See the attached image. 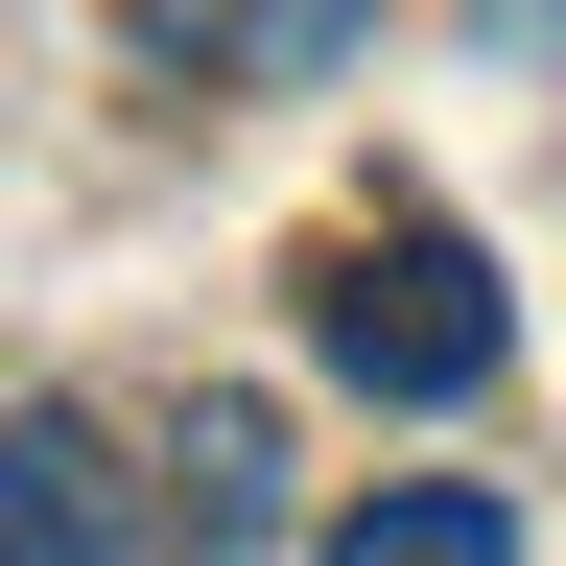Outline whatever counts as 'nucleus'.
I'll return each mask as SVG.
<instances>
[{
	"instance_id": "obj_2",
	"label": "nucleus",
	"mask_w": 566,
	"mask_h": 566,
	"mask_svg": "<svg viewBox=\"0 0 566 566\" xmlns=\"http://www.w3.org/2000/svg\"><path fill=\"white\" fill-rule=\"evenodd\" d=\"M0 566H142V472H118L71 401L0 424Z\"/></svg>"
},
{
	"instance_id": "obj_4",
	"label": "nucleus",
	"mask_w": 566,
	"mask_h": 566,
	"mask_svg": "<svg viewBox=\"0 0 566 566\" xmlns=\"http://www.w3.org/2000/svg\"><path fill=\"white\" fill-rule=\"evenodd\" d=\"M260 472H283V449H260V401H212V424H189V520H212V543H260Z\"/></svg>"
},
{
	"instance_id": "obj_1",
	"label": "nucleus",
	"mask_w": 566,
	"mask_h": 566,
	"mask_svg": "<svg viewBox=\"0 0 566 566\" xmlns=\"http://www.w3.org/2000/svg\"><path fill=\"white\" fill-rule=\"evenodd\" d=\"M307 354H331L354 401L449 424V401H495L520 307H495V260H472V237H424V212H401V237H331V260H307Z\"/></svg>"
},
{
	"instance_id": "obj_3",
	"label": "nucleus",
	"mask_w": 566,
	"mask_h": 566,
	"mask_svg": "<svg viewBox=\"0 0 566 566\" xmlns=\"http://www.w3.org/2000/svg\"><path fill=\"white\" fill-rule=\"evenodd\" d=\"M307 566H520V495H495V472H378Z\"/></svg>"
}]
</instances>
